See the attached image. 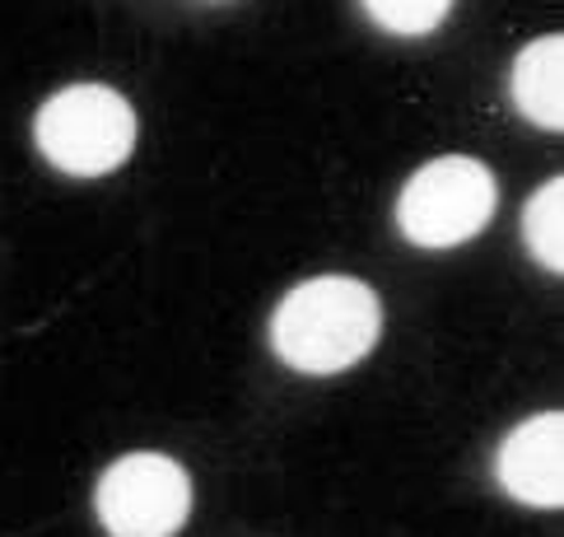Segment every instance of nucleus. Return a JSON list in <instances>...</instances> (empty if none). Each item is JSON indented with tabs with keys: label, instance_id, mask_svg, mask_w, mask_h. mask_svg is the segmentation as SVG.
<instances>
[{
	"label": "nucleus",
	"instance_id": "nucleus-1",
	"mask_svg": "<svg viewBox=\"0 0 564 537\" xmlns=\"http://www.w3.org/2000/svg\"><path fill=\"white\" fill-rule=\"evenodd\" d=\"M378 294L355 276H313L280 300L271 346L299 374H340L378 342Z\"/></svg>",
	"mask_w": 564,
	"mask_h": 537
},
{
	"label": "nucleus",
	"instance_id": "nucleus-2",
	"mask_svg": "<svg viewBox=\"0 0 564 537\" xmlns=\"http://www.w3.org/2000/svg\"><path fill=\"white\" fill-rule=\"evenodd\" d=\"M37 150H43L56 169L75 178H98L127 164L135 146V112L117 89L108 85H70L56 89L43 108H37Z\"/></svg>",
	"mask_w": 564,
	"mask_h": 537
},
{
	"label": "nucleus",
	"instance_id": "nucleus-3",
	"mask_svg": "<svg viewBox=\"0 0 564 537\" xmlns=\"http://www.w3.org/2000/svg\"><path fill=\"white\" fill-rule=\"evenodd\" d=\"M499 202L495 173L467 154H443L420 173L397 196V225L401 234L420 248H453L467 244L490 225Z\"/></svg>",
	"mask_w": 564,
	"mask_h": 537
},
{
	"label": "nucleus",
	"instance_id": "nucleus-4",
	"mask_svg": "<svg viewBox=\"0 0 564 537\" xmlns=\"http://www.w3.org/2000/svg\"><path fill=\"white\" fill-rule=\"evenodd\" d=\"M94 509L112 537H173L192 514V482L164 453H127L98 476Z\"/></svg>",
	"mask_w": 564,
	"mask_h": 537
},
{
	"label": "nucleus",
	"instance_id": "nucleus-5",
	"mask_svg": "<svg viewBox=\"0 0 564 537\" xmlns=\"http://www.w3.org/2000/svg\"><path fill=\"white\" fill-rule=\"evenodd\" d=\"M499 486L513 501L532 509H560L564 501V416L541 411L532 421L513 426V434L499 444Z\"/></svg>",
	"mask_w": 564,
	"mask_h": 537
},
{
	"label": "nucleus",
	"instance_id": "nucleus-6",
	"mask_svg": "<svg viewBox=\"0 0 564 537\" xmlns=\"http://www.w3.org/2000/svg\"><path fill=\"white\" fill-rule=\"evenodd\" d=\"M513 104L536 127H564V37H536L513 62Z\"/></svg>",
	"mask_w": 564,
	"mask_h": 537
},
{
	"label": "nucleus",
	"instance_id": "nucleus-7",
	"mask_svg": "<svg viewBox=\"0 0 564 537\" xmlns=\"http://www.w3.org/2000/svg\"><path fill=\"white\" fill-rule=\"evenodd\" d=\"M522 238L541 267L564 271V178H551L541 192H532L522 211Z\"/></svg>",
	"mask_w": 564,
	"mask_h": 537
},
{
	"label": "nucleus",
	"instance_id": "nucleus-8",
	"mask_svg": "<svg viewBox=\"0 0 564 537\" xmlns=\"http://www.w3.org/2000/svg\"><path fill=\"white\" fill-rule=\"evenodd\" d=\"M365 10L378 19L388 33L420 37L443 24V14L453 10V0H365Z\"/></svg>",
	"mask_w": 564,
	"mask_h": 537
}]
</instances>
